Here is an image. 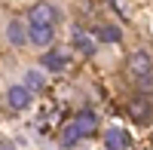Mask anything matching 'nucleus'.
<instances>
[{
  "mask_svg": "<svg viewBox=\"0 0 153 150\" xmlns=\"http://www.w3.org/2000/svg\"><path fill=\"white\" fill-rule=\"evenodd\" d=\"M58 22V9L52 3H37L31 9V25H46V28H52Z\"/></svg>",
  "mask_w": 153,
  "mask_h": 150,
  "instance_id": "obj_1",
  "label": "nucleus"
},
{
  "mask_svg": "<svg viewBox=\"0 0 153 150\" xmlns=\"http://www.w3.org/2000/svg\"><path fill=\"white\" fill-rule=\"evenodd\" d=\"M129 74H132L135 80H141V77H147V74H153L150 55H147V52H132V55H129Z\"/></svg>",
  "mask_w": 153,
  "mask_h": 150,
  "instance_id": "obj_2",
  "label": "nucleus"
},
{
  "mask_svg": "<svg viewBox=\"0 0 153 150\" xmlns=\"http://www.w3.org/2000/svg\"><path fill=\"white\" fill-rule=\"evenodd\" d=\"M129 117H132L135 123H147V120L153 117L150 101H147V98H132V101H129Z\"/></svg>",
  "mask_w": 153,
  "mask_h": 150,
  "instance_id": "obj_3",
  "label": "nucleus"
},
{
  "mask_svg": "<svg viewBox=\"0 0 153 150\" xmlns=\"http://www.w3.org/2000/svg\"><path fill=\"white\" fill-rule=\"evenodd\" d=\"M43 68H49V71H68L71 58H68V52H61V49H49V52L43 55Z\"/></svg>",
  "mask_w": 153,
  "mask_h": 150,
  "instance_id": "obj_4",
  "label": "nucleus"
},
{
  "mask_svg": "<svg viewBox=\"0 0 153 150\" xmlns=\"http://www.w3.org/2000/svg\"><path fill=\"white\" fill-rule=\"evenodd\" d=\"M6 101H9V107L25 110V107L31 104V92L25 89V86H9V89H6Z\"/></svg>",
  "mask_w": 153,
  "mask_h": 150,
  "instance_id": "obj_5",
  "label": "nucleus"
},
{
  "mask_svg": "<svg viewBox=\"0 0 153 150\" xmlns=\"http://www.w3.org/2000/svg\"><path fill=\"white\" fill-rule=\"evenodd\" d=\"M28 43L49 46L52 43V28H46V25H28Z\"/></svg>",
  "mask_w": 153,
  "mask_h": 150,
  "instance_id": "obj_6",
  "label": "nucleus"
},
{
  "mask_svg": "<svg viewBox=\"0 0 153 150\" xmlns=\"http://www.w3.org/2000/svg\"><path fill=\"white\" fill-rule=\"evenodd\" d=\"M74 126H76V132H80V138H86V135H92L98 129V117L92 114V110H83V114L74 120Z\"/></svg>",
  "mask_w": 153,
  "mask_h": 150,
  "instance_id": "obj_7",
  "label": "nucleus"
},
{
  "mask_svg": "<svg viewBox=\"0 0 153 150\" xmlns=\"http://www.w3.org/2000/svg\"><path fill=\"white\" fill-rule=\"evenodd\" d=\"M104 144H107V150H126L129 147V135L123 129H107L104 132Z\"/></svg>",
  "mask_w": 153,
  "mask_h": 150,
  "instance_id": "obj_8",
  "label": "nucleus"
},
{
  "mask_svg": "<svg viewBox=\"0 0 153 150\" xmlns=\"http://www.w3.org/2000/svg\"><path fill=\"white\" fill-rule=\"evenodd\" d=\"M6 37H9V43H12V46H25V43H28V28H25L22 22H9Z\"/></svg>",
  "mask_w": 153,
  "mask_h": 150,
  "instance_id": "obj_9",
  "label": "nucleus"
},
{
  "mask_svg": "<svg viewBox=\"0 0 153 150\" xmlns=\"http://www.w3.org/2000/svg\"><path fill=\"white\" fill-rule=\"evenodd\" d=\"M74 46H76V49H80V52H83V55H95V43H92V40H89V37H86V34H83L80 28H76V31H74Z\"/></svg>",
  "mask_w": 153,
  "mask_h": 150,
  "instance_id": "obj_10",
  "label": "nucleus"
},
{
  "mask_svg": "<svg viewBox=\"0 0 153 150\" xmlns=\"http://www.w3.org/2000/svg\"><path fill=\"white\" fill-rule=\"evenodd\" d=\"M43 74H37V71H28V74H25V89H28V92H40L43 89Z\"/></svg>",
  "mask_w": 153,
  "mask_h": 150,
  "instance_id": "obj_11",
  "label": "nucleus"
},
{
  "mask_svg": "<svg viewBox=\"0 0 153 150\" xmlns=\"http://www.w3.org/2000/svg\"><path fill=\"white\" fill-rule=\"evenodd\" d=\"M76 141H80V132H76V126L71 123V126H68L65 132H61V144H65V147H74Z\"/></svg>",
  "mask_w": 153,
  "mask_h": 150,
  "instance_id": "obj_12",
  "label": "nucleus"
},
{
  "mask_svg": "<svg viewBox=\"0 0 153 150\" xmlns=\"http://www.w3.org/2000/svg\"><path fill=\"white\" fill-rule=\"evenodd\" d=\"M98 37H101V40H107V43H117V40H120V31L107 25V28H101V31H98Z\"/></svg>",
  "mask_w": 153,
  "mask_h": 150,
  "instance_id": "obj_13",
  "label": "nucleus"
},
{
  "mask_svg": "<svg viewBox=\"0 0 153 150\" xmlns=\"http://www.w3.org/2000/svg\"><path fill=\"white\" fill-rule=\"evenodd\" d=\"M138 89H141V95H150L153 92V74H147V77L138 80Z\"/></svg>",
  "mask_w": 153,
  "mask_h": 150,
  "instance_id": "obj_14",
  "label": "nucleus"
},
{
  "mask_svg": "<svg viewBox=\"0 0 153 150\" xmlns=\"http://www.w3.org/2000/svg\"><path fill=\"white\" fill-rule=\"evenodd\" d=\"M0 150H16V147H12V144H6V141H3V144H0Z\"/></svg>",
  "mask_w": 153,
  "mask_h": 150,
  "instance_id": "obj_15",
  "label": "nucleus"
}]
</instances>
